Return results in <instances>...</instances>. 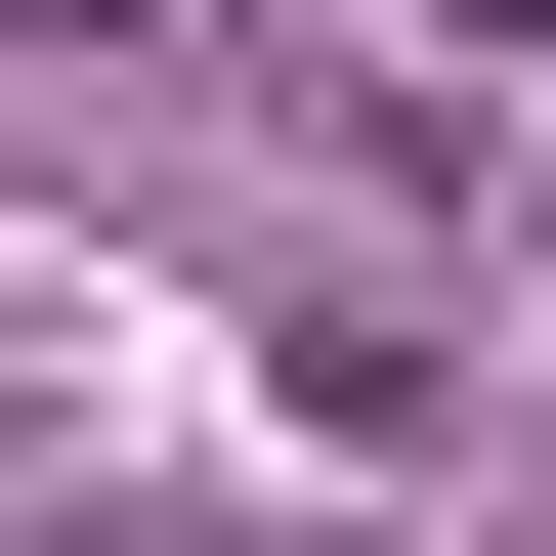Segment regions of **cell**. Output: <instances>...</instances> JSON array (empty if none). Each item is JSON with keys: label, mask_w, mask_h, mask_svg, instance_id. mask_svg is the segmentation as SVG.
<instances>
[{"label": "cell", "mask_w": 556, "mask_h": 556, "mask_svg": "<svg viewBox=\"0 0 556 556\" xmlns=\"http://www.w3.org/2000/svg\"><path fill=\"white\" fill-rule=\"evenodd\" d=\"M471 43H514V0H471Z\"/></svg>", "instance_id": "1"}]
</instances>
